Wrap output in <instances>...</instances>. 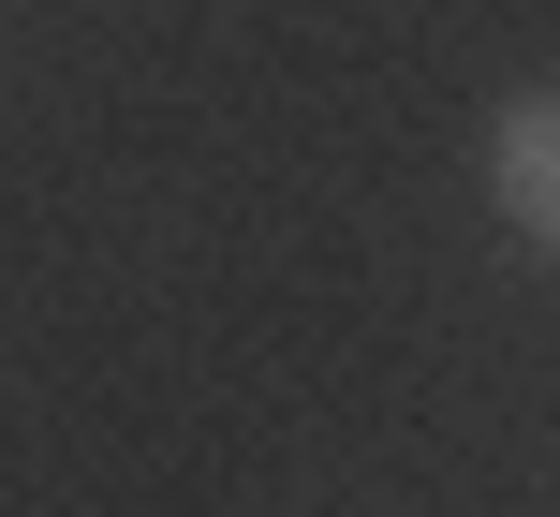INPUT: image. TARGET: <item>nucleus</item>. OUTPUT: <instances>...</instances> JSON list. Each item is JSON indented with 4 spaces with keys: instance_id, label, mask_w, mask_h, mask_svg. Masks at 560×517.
I'll list each match as a JSON object with an SVG mask.
<instances>
[{
    "instance_id": "obj_1",
    "label": "nucleus",
    "mask_w": 560,
    "mask_h": 517,
    "mask_svg": "<svg viewBox=\"0 0 560 517\" xmlns=\"http://www.w3.org/2000/svg\"><path fill=\"white\" fill-rule=\"evenodd\" d=\"M487 193H502V222L560 266V89H516V104L487 118Z\"/></svg>"
}]
</instances>
